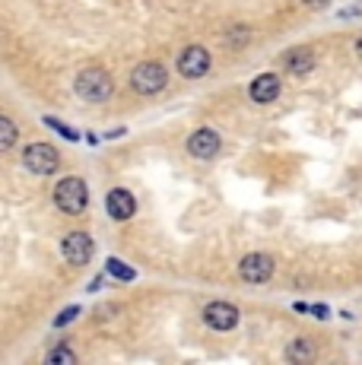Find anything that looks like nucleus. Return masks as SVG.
I'll return each mask as SVG.
<instances>
[{
  "instance_id": "f03ea898",
  "label": "nucleus",
  "mask_w": 362,
  "mask_h": 365,
  "mask_svg": "<svg viewBox=\"0 0 362 365\" xmlns=\"http://www.w3.org/2000/svg\"><path fill=\"white\" fill-rule=\"evenodd\" d=\"M54 203H58V210H61V213H67V216L83 213V210H86V203H89L86 185H83L80 178H64L58 187H54Z\"/></svg>"
},
{
  "instance_id": "f8f14e48",
  "label": "nucleus",
  "mask_w": 362,
  "mask_h": 365,
  "mask_svg": "<svg viewBox=\"0 0 362 365\" xmlns=\"http://www.w3.org/2000/svg\"><path fill=\"white\" fill-rule=\"evenodd\" d=\"M283 67H286L292 76L311 73V67H315V51H311V48H292V51L283 54Z\"/></svg>"
},
{
  "instance_id": "20e7f679",
  "label": "nucleus",
  "mask_w": 362,
  "mask_h": 365,
  "mask_svg": "<svg viewBox=\"0 0 362 365\" xmlns=\"http://www.w3.org/2000/svg\"><path fill=\"white\" fill-rule=\"evenodd\" d=\"M23 165L29 168V172H36V175H51L54 168L61 165V156H58L54 146L32 143V146H26V153H23Z\"/></svg>"
},
{
  "instance_id": "0eeeda50",
  "label": "nucleus",
  "mask_w": 362,
  "mask_h": 365,
  "mask_svg": "<svg viewBox=\"0 0 362 365\" xmlns=\"http://www.w3.org/2000/svg\"><path fill=\"white\" fill-rule=\"evenodd\" d=\"M204 321L213 331H232V327L239 324V308L229 305V302H210V305L204 308Z\"/></svg>"
},
{
  "instance_id": "aec40b11",
  "label": "nucleus",
  "mask_w": 362,
  "mask_h": 365,
  "mask_svg": "<svg viewBox=\"0 0 362 365\" xmlns=\"http://www.w3.org/2000/svg\"><path fill=\"white\" fill-rule=\"evenodd\" d=\"M305 6H309V10H324L327 4H331V0H302Z\"/></svg>"
},
{
  "instance_id": "9b49d317",
  "label": "nucleus",
  "mask_w": 362,
  "mask_h": 365,
  "mask_svg": "<svg viewBox=\"0 0 362 365\" xmlns=\"http://www.w3.org/2000/svg\"><path fill=\"white\" fill-rule=\"evenodd\" d=\"M252 99L257 105H267V102H274L276 96H280V76H274V73H261V76H254V83H252Z\"/></svg>"
},
{
  "instance_id": "2eb2a0df",
  "label": "nucleus",
  "mask_w": 362,
  "mask_h": 365,
  "mask_svg": "<svg viewBox=\"0 0 362 365\" xmlns=\"http://www.w3.org/2000/svg\"><path fill=\"white\" fill-rule=\"evenodd\" d=\"M248 38H252V29H248V26H232V29L226 32V45H229V48L248 45Z\"/></svg>"
},
{
  "instance_id": "6e6552de",
  "label": "nucleus",
  "mask_w": 362,
  "mask_h": 365,
  "mask_svg": "<svg viewBox=\"0 0 362 365\" xmlns=\"http://www.w3.org/2000/svg\"><path fill=\"white\" fill-rule=\"evenodd\" d=\"M187 153L194 159H213L219 153V133L210 128H200L187 137Z\"/></svg>"
},
{
  "instance_id": "dca6fc26",
  "label": "nucleus",
  "mask_w": 362,
  "mask_h": 365,
  "mask_svg": "<svg viewBox=\"0 0 362 365\" xmlns=\"http://www.w3.org/2000/svg\"><path fill=\"white\" fill-rule=\"evenodd\" d=\"M105 270L111 273V277L124 279V283H128V279H134V270H130L128 264H121V261H118V257H108V261H105Z\"/></svg>"
},
{
  "instance_id": "1a4fd4ad",
  "label": "nucleus",
  "mask_w": 362,
  "mask_h": 365,
  "mask_svg": "<svg viewBox=\"0 0 362 365\" xmlns=\"http://www.w3.org/2000/svg\"><path fill=\"white\" fill-rule=\"evenodd\" d=\"M61 251H64L67 264H86L89 257H93V238H89L86 232H71L64 238V245H61Z\"/></svg>"
},
{
  "instance_id": "39448f33",
  "label": "nucleus",
  "mask_w": 362,
  "mask_h": 365,
  "mask_svg": "<svg viewBox=\"0 0 362 365\" xmlns=\"http://www.w3.org/2000/svg\"><path fill=\"white\" fill-rule=\"evenodd\" d=\"M239 273L245 283H267L274 277V257L270 255H245L239 264Z\"/></svg>"
},
{
  "instance_id": "412c9836",
  "label": "nucleus",
  "mask_w": 362,
  "mask_h": 365,
  "mask_svg": "<svg viewBox=\"0 0 362 365\" xmlns=\"http://www.w3.org/2000/svg\"><path fill=\"white\" fill-rule=\"evenodd\" d=\"M356 54H359V58H362V38L356 41Z\"/></svg>"
},
{
  "instance_id": "a211bd4d",
  "label": "nucleus",
  "mask_w": 362,
  "mask_h": 365,
  "mask_svg": "<svg viewBox=\"0 0 362 365\" xmlns=\"http://www.w3.org/2000/svg\"><path fill=\"white\" fill-rule=\"evenodd\" d=\"M76 314H80V308H64V312H61L58 318H54V327H64V324H71V321L76 318Z\"/></svg>"
},
{
  "instance_id": "ddd939ff",
  "label": "nucleus",
  "mask_w": 362,
  "mask_h": 365,
  "mask_svg": "<svg viewBox=\"0 0 362 365\" xmlns=\"http://www.w3.org/2000/svg\"><path fill=\"white\" fill-rule=\"evenodd\" d=\"M286 359L289 362H311L315 359V346H311V340H305V336L292 340L289 349H286Z\"/></svg>"
},
{
  "instance_id": "7ed1b4c3",
  "label": "nucleus",
  "mask_w": 362,
  "mask_h": 365,
  "mask_svg": "<svg viewBox=\"0 0 362 365\" xmlns=\"http://www.w3.org/2000/svg\"><path fill=\"white\" fill-rule=\"evenodd\" d=\"M130 86H134V93H140V96L162 93L165 89V67L156 64V61H143V64L134 70V76H130Z\"/></svg>"
},
{
  "instance_id": "6ab92c4d",
  "label": "nucleus",
  "mask_w": 362,
  "mask_h": 365,
  "mask_svg": "<svg viewBox=\"0 0 362 365\" xmlns=\"http://www.w3.org/2000/svg\"><path fill=\"white\" fill-rule=\"evenodd\" d=\"M45 124H48V128H54V130H61V133H64L67 140H76V137H80V133H76V130L64 128V124H61V121H54V118H45Z\"/></svg>"
},
{
  "instance_id": "9d476101",
  "label": "nucleus",
  "mask_w": 362,
  "mask_h": 365,
  "mask_svg": "<svg viewBox=\"0 0 362 365\" xmlns=\"http://www.w3.org/2000/svg\"><path fill=\"white\" fill-rule=\"evenodd\" d=\"M105 207H108V216L111 220H130L134 216V210H137V203L134 197H130L124 187H115V191H108V197H105Z\"/></svg>"
},
{
  "instance_id": "f3484780",
  "label": "nucleus",
  "mask_w": 362,
  "mask_h": 365,
  "mask_svg": "<svg viewBox=\"0 0 362 365\" xmlns=\"http://www.w3.org/2000/svg\"><path fill=\"white\" fill-rule=\"evenodd\" d=\"M13 140H16V128H13L10 118H4V121H0V146H4V150H10Z\"/></svg>"
},
{
  "instance_id": "f257e3e1",
  "label": "nucleus",
  "mask_w": 362,
  "mask_h": 365,
  "mask_svg": "<svg viewBox=\"0 0 362 365\" xmlns=\"http://www.w3.org/2000/svg\"><path fill=\"white\" fill-rule=\"evenodd\" d=\"M73 89H76V96L86 102H105L108 96L115 93V83H111V76L105 70L93 67V70H83V73L76 76Z\"/></svg>"
},
{
  "instance_id": "4468645a",
  "label": "nucleus",
  "mask_w": 362,
  "mask_h": 365,
  "mask_svg": "<svg viewBox=\"0 0 362 365\" xmlns=\"http://www.w3.org/2000/svg\"><path fill=\"white\" fill-rule=\"evenodd\" d=\"M45 362L48 365H76V353L73 349H67V346H58V349H51V353L45 356Z\"/></svg>"
},
{
  "instance_id": "423d86ee",
  "label": "nucleus",
  "mask_w": 362,
  "mask_h": 365,
  "mask_svg": "<svg viewBox=\"0 0 362 365\" xmlns=\"http://www.w3.org/2000/svg\"><path fill=\"white\" fill-rule=\"evenodd\" d=\"M207 70H210V54H207V48L200 45H191L181 51L178 58V73L187 76V80H197V76H204Z\"/></svg>"
}]
</instances>
